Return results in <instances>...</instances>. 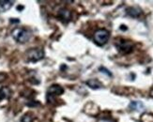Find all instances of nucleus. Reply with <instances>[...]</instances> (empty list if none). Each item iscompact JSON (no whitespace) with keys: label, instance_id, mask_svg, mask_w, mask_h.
I'll list each match as a JSON object with an SVG mask.
<instances>
[{"label":"nucleus","instance_id":"nucleus-1","mask_svg":"<svg viewBox=\"0 0 153 122\" xmlns=\"http://www.w3.org/2000/svg\"><path fill=\"white\" fill-rule=\"evenodd\" d=\"M11 36L17 42L25 43L29 40L30 37H31V33L27 29L17 28L11 32Z\"/></svg>","mask_w":153,"mask_h":122},{"label":"nucleus","instance_id":"nucleus-2","mask_svg":"<svg viewBox=\"0 0 153 122\" xmlns=\"http://www.w3.org/2000/svg\"><path fill=\"white\" fill-rule=\"evenodd\" d=\"M25 57L28 62H38L44 57V51L42 48H31L26 52Z\"/></svg>","mask_w":153,"mask_h":122},{"label":"nucleus","instance_id":"nucleus-3","mask_svg":"<svg viewBox=\"0 0 153 122\" xmlns=\"http://www.w3.org/2000/svg\"><path fill=\"white\" fill-rule=\"evenodd\" d=\"M109 38H110V32L104 28L98 29L94 34V42L99 46H102L105 43H107Z\"/></svg>","mask_w":153,"mask_h":122},{"label":"nucleus","instance_id":"nucleus-4","mask_svg":"<svg viewBox=\"0 0 153 122\" xmlns=\"http://www.w3.org/2000/svg\"><path fill=\"white\" fill-rule=\"evenodd\" d=\"M116 46L117 50L120 52L121 54H130L134 50V43H132L131 40L127 39H118L116 42Z\"/></svg>","mask_w":153,"mask_h":122},{"label":"nucleus","instance_id":"nucleus-5","mask_svg":"<svg viewBox=\"0 0 153 122\" xmlns=\"http://www.w3.org/2000/svg\"><path fill=\"white\" fill-rule=\"evenodd\" d=\"M64 92V89L63 87L58 86V85H53L49 87V89L47 91V100L49 101H52V100L54 99L55 97H57V96H60L62 95Z\"/></svg>","mask_w":153,"mask_h":122},{"label":"nucleus","instance_id":"nucleus-6","mask_svg":"<svg viewBox=\"0 0 153 122\" xmlns=\"http://www.w3.org/2000/svg\"><path fill=\"white\" fill-rule=\"evenodd\" d=\"M57 16L63 23H69L71 19V12L67 9H60L57 13Z\"/></svg>","mask_w":153,"mask_h":122},{"label":"nucleus","instance_id":"nucleus-7","mask_svg":"<svg viewBox=\"0 0 153 122\" xmlns=\"http://www.w3.org/2000/svg\"><path fill=\"white\" fill-rule=\"evenodd\" d=\"M126 13H127V15H129L130 17L137 18L141 14V10L138 8H135V7H130V8L126 10Z\"/></svg>","mask_w":153,"mask_h":122},{"label":"nucleus","instance_id":"nucleus-8","mask_svg":"<svg viewBox=\"0 0 153 122\" xmlns=\"http://www.w3.org/2000/svg\"><path fill=\"white\" fill-rule=\"evenodd\" d=\"M86 85L92 89H100L102 87V84L97 79H89L88 81H86Z\"/></svg>","mask_w":153,"mask_h":122},{"label":"nucleus","instance_id":"nucleus-9","mask_svg":"<svg viewBox=\"0 0 153 122\" xmlns=\"http://www.w3.org/2000/svg\"><path fill=\"white\" fill-rule=\"evenodd\" d=\"M12 4H13L12 1H8V0H2V1H0V12L9 10L12 7Z\"/></svg>","mask_w":153,"mask_h":122},{"label":"nucleus","instance_id":"nucleus-10","mask_svg":"<svg viewBox=\"0 0 153 122\" xmlns=\"http://www.w3.org/2000/svg\"><path fill=\"white\" fill-rule=\"evenodd\" d=\"M10 97V89L7 86H3L0 89V100L9 99Z\"/></svg>","mask_w":153,"mask_h":122},{"label":"nucleus","instance_id":"nucleus-11","mask_svg":"<svg viewBox=\"0 0 153 122\" xmlns=\"http://www.w3.org/2000/svg\"><path fill=\"white\" fill-rule=\"evenodd\" d=\"M130 108L131 110H136V111H139L144 108V105L142 103H140V101H131V103H130Z\"/></svg>","mask_w":153,"mask_h":122},{"label":"nucleus","instance_id":"nucleus-12","mask_svg":"<svg viewBox=\"0 0 153 122\" xmlns=\"http://www.w3.org/2000/svg\"><path fill=\"white\" fill-rule=\"evenodd\" d=\"M141 121L142 122H153V115L152 114H148V113L142 115Z\"/></svg>","mask_w":153,"mask_h":122},{"label":"nucleus","instance_id":"nucleus-13","mask_svg":"<svg viewBox=\"0 0 153 122\" xmlns=\"http://www.w3.org/2000/svg\"><path fill=\"white\" fill-rule=\"evenodd\" d=\"M32 120H33V117H31L30 114H25L21 119L22 122H32Z\"/></svg>","mask_w":153,"mask_h":122},{"label":"nucleus","instance_id":"nucleus-14","mask_svg":"<svg viewBox=\"0 0 153 122\" xmlns=\"http://www.w3.org/2000/svg\"><path fill=\"white\" fill-rule=\"evenodd\" d=\"M7 77H8L7 73H5V72H0V83L4 82V81L7 79Z\"/></svg>","mask_w":153,"mask_h":122},{"label":"nucleus","instance_id":"nucleus-15","mask_svg":"<svg viewBox=\"0 0 153 122\" xmlns=\"http://www.w3.org/2000/svg\"><path fill=\"white\" fill-rule=\"evenodd\" d=\"M100 71H101L102 72H103V73H106V74H107V75L108 76H112V73L107 70V69H105V68H100Z\"/></svg>","mask_w":153,"mask_h":122}]
</instances>
